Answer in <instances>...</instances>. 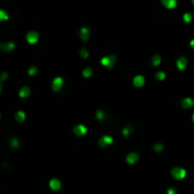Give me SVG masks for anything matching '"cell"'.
<instances>
[{"mask_svg":"<svg viewBox=\"0 0 194 194\" xmlns=\"http://www.w3.org/2000/svg\"><path fill=\"white\" fill-rule=\"evenodd\" d=\"M192 3H194V0H192Z\"/></svg>","mask_w":194,"mask_h":194,"instance_id":"cell-32","label":"cell"},{"mask_svg":"<svg viewBox=\"0 0 194 194\" xmlns=\"http://www.w3.org/2000/svg\"><path fill=\"white\" fill-rule=\"evenodd\" d=\"M190 45H191L192 48H193V49H194V40H192V41H191V42H190Z\"/></svg>","mask_w":194,"mask_h":194,"instance_id":"cell-30","label":"cell"},{"mask_svg":"<svg viewBox=\"0 0 194 194\" xmlns=\"http://www.w3.org/2000/svg\"><path fill=\"white\" fill-rule=\"evenodd\" d=\"M7 76H8L7 73H3V74H1V81H5V80L7 78Z\"/></svg>","mask_w":194,"mask_h":194,"instance_id":"cell-28","label":"cell"},{"mask_svg":"<svg viewBox=\"0 0 194 194\" xmlns=\"http://www.w3.org/2000/svg\"><path fill=\"white\" fill-rule=\"evenodd\" d=\"M25 113L24 111H18L17 113H16V116H15V118H16V120L17 122H19V123H23L25 120Z\"/></svg>","mask_w":194,"mask_h":194,"instance_id":"cell-16","label":"cell"},{"mask_svg":"<svg viewBox=\"0 0 194 194\" xmlns=\"http://www.w3.org/2000/svg\"><path fill=\"white\" fill-rule=\"evenodd\" d=\"M10 144H12V148L13 149H17L18 146H19V141L17 140V139H12L10 140Z\"/></svg>","mask_w":194,"mask_h":194,"instance_id":"cell-20","label":"cell"},{"mask_svg":"<svg viewBox=\"0 0 194 194\" xmlns=\"http://www.w3.org/2000/svg\"><path fill=\"white\" fill-rule=\"evenodd\" d=\"M171 175L175 179H183L185 178L186 176V170L184 168L181 167H175L173 170H171Z\"/></svg>","mask_w":194,"mask_h":194,"instance_id":"cell-2","label":"cell"},{"mask_svg":"<svg viewBox=\"0 0 194 194\" xmlns=\"http://www.w3.org/2000/svg\"><path fill=\"white\" fill-rule=\"evenodd\" d=\"M131 132H132V127H125L124 131H123V134H124V136H127V135L131 134Z\"/></svg>","mask_w":194,"mask_h":194,"instance_id":"cell-27","label":"cell"},{"mask_svg":"<svg viewBox=\"0 0 194 194\" xmlns=\"http://www.w3.org/2000/svg\"><path fill=\"white\" fill-rule=\"evenodd\" d=\"M168 194H175V190L174 188H169L168 190Z\"/></svg>","mask_w":194,"mask_h":194,"instance_id":"cell-29","label":"cell"},{"mask_svg":"<svg viewBox=\"0 0 194 194\" xmlns=\"http://www.w3.org/2000/svg\"><path fill=\"white\" fill-rule=\"evenodd\" d=\"M183 18H184V22H185V23H190V22H192V19H193V16H192L191 13H186V14H184Z\"/></svg>","mask_w":194,"mask_h":194,"instance_id":"cell-19","label":"cell"},{"mask_svg":"<svg viewBox=\"0 0 194 194\" xmlns=\"http://www.w3.org/2000/svg\"><path fill=\"white\" fill-rule=\"evenodd\" d=\"M111 143H113V138H111V136H108V135L102 136V138L99 140V145L101 146V148H107V146L110 145Z\"/></svg>","mask_w":194,"mask_h":194,"instance_id":"cell-5","label":"cell"},{"mask_svg":"<svg viewBox=\"0 0 194 194\" xmlns=\"http://www.w3.org/2000/svg\"><path fill=\"white\" fill-rule=\"evenodd\" d=\"M155 77L158 78V80H160V81H162V80H165V77H166V74H165L164 72H158L155 74Z\"/></svg>","mask_w":194,"mask_h":194,"instance_id":"cell-24","label":"cell"},{"mask_svg":"<svg viewBox=\"0 0 194 194\" xmlns=\"http://www.w3.org/2000/svg\"><path fill=\"white\" fill-rule=\"evenodd\" d=\"M162 5L168 9H173L176 7L177 5V0H161Z\"/></svg>","mask_w":194,"mask_h":194,"instance_id":"cell-12","label":"cell"},{"mask_svg":"<svg viewBox=\"0 0 194 194\" xmlns=\"http://www.w3.org/2000/svg\"><path fill=\"white\" fill-rule=\"evenodd\" d=\"M153 149H155V151H157V152H160V151H162V149H164V145L160 143L155 144V145H153Z\"/></svg>","mask_w":194,"mask_h":194,"instance_id":"cell-25","label":"cell"},{"mask_svg":"<svg viewBox=\"0 0 194 194\" xmlns=\"http://www.w3.org/2000/svg\"><path fill=\"white\" fill-rule=\"evenodd\" d=\"M80 36L83 41H87L90 38V31L87 27H82L81 31H80Z\"/></svg>","mask_w":194,"mask_h":194,"instance_id":"cell-13","label":"cell"},{"mask_svg":"<svg viewBox=\"0 0 194 194\" xmlns=\"http://www.w3.org/2000/svg\"><path fill=\"white\" fill-rule=\"evenodd\" d=\"M63 85H64V81L61 77H56L54 81H52V90L56 91V92L60 91L61 87H63Z\"/></svg>","mask_w":194,"mask_h":194,"instance_id":"cell-4","label":"cell"},{"mask_svg":"<svg viewBox=\"0 0 194 194\" xmlns=\"http://www.w3.org/2000/svg\"><path fill=\"white\" fill-rule=\"evenodd\" d=\"M193 122H194V115H193Z\"/></svg>","mask_w":194,"mask_h":194,"instance_id":"cell-31","label":"cell"},{"mask_svg":"<svg viewBox=\"0 0 194 194\" xmlns=\"http://www.w3.org/2000/svg\"><path fill=\"white\" fill-rule=\"evenodd\" d=\"M176 65L179 71H184L186 68V66H187V59H186L185 57H179L176 61Z\"/></svg>","mask_w":194,"mask_h":194,"instance_id":"cell-8","label":"cell"},{"mask_svg":"<svg viewBox=\"0 0 194 194\" xmlns=\"http://www.w3.org/2000/svg\"><path fill=\"white\" fill-rule=\"evenodd\" d=\"M100 63L105 66V67H107V68H113V65L116 64V56H113H113L103 57V58L100 60Z\"/></svg>","mask_w":194,"mask_h":194,"instance_id":"cell-1","label":"cell"},{"mask_svg":"<svg viewBox=\"0 0 194 194\" xmlns=\"http://www.w3.org/2000/svg\"><path fill=\"white\" fill-rule=\"evenodd\" d=\"M145 83V80L142 75H136L134 78H133V84H134V87H142Z\"/></svg>","mask_w":194,"mask_h":194,"instance_id":"cell-7","label":"cell"},{"mask_svg":"<svg viewBox=\"0 0 194 194\" xmlns=\"http://www.w3.org/2000/svg\"><path fill=\"white\" fill-rule=\"evenodd\" d=\"M160 63H161V58H160V56H159V55H155V56H153L152 65L153 66H159V65H160Z\"/></svg>","mask_w":194,"mask_h":194,"instance_id":"cell-17","label":"cell"},{"mask_svg":"<svg viewBox=\"0 0 194 194\" xmlns=\"http://www.w3.org/2000/svg\"><path fill=\"white\" fill-rule=\"evenodd\" d=\"M26 41L29 42L30 45H34V43H36V42L39 41V34H38V32H35V31H31V32L27 33Z\"/></svg>","mask_w":194,"mask_h":194,"instance_id":"cell-3","label":"cell"},{"mask_svg":"<svg viewBox=\"0 0 194 194\" xmlns=\"http://www.w3.org/2000/svg\"><path fill=\"white\" fill-rule=\"evenodd\" d=\"M36 72H38V68H36L35 66H32V67L29 69V74H30L31 76H33L34 74H36Z\"/></svg>","mask_w":194,"mask_h":194,"instance_id":"cell-26","label":"cell"},{"mask_svg":"<svg viewBox=\"0 0 194 194\" xmlns=\"http://www.w3.org/2000/svg\"><path fill=\"white\" fill-rule=\"evenodd\" d=\"M138 160H139V155L138 153H135V152L129 153V155H127V157H126V161L128 162V164H131V165L135 164Z\"/></svg>","mask_w":194,"mask_h":194,"instance_id":"cell-11","label":"cell"},{"mask_svg":"<svg viewBox=\"0 0 194 194\" xmlns=\"http://www.w3.org/2000/svg\"><path fill=\"white\" fill-rule=\"evenodd\" d=\"M49 185H50L51 190H54V191H58V190H60V187H61V182H60L59 179L52 178L50 181V183H49Z\"/></svg>","mask_w":194,"mask_h":194,"instance_id":"cell-9","label":"cell"},{"mask_svg":"<svg viewBox=\"0 0 194 194\" xmlns=\"http://www.w3.org/2000/svg\"><path fill=\"white\" fill-rule=\"evenodd\" d=\"M105 118V113L102 110H98L97 111V119L98 120H102Z\"/></svg>","mask_w":194,"mask_h":194,"instance_id":"cell-22","label":"cell"},{"mask_svg":"<svg viewBox=\"0 0 194 194\" xmlns=\"http://www.w3.org/2000/svg\"><path fill=\"white\" fill-rule=\"evenodd\" d=\"M0 48L3 51H6V52H9V51H13L15 49V43L14 42H7V43H3L0 45Z\"/></svg>","mask_w":194,"mask_h":194,"instance_id":"cell-10","label":"cell"},{"mask_svg":"<svg viewBox=\"0 0 194 194\" xmlns=\"http://www.w3.org/2000/svg\"><path fill=\"white\" fill-rule=\"evenodd\" d=\"M31 94V90L30 87H23L21 90H19V97L21 98H27V97Z\"/></svg>","mask_w":194,"mask_h":194,"instance_id":"cell-15","label":"cell"},{"mask_svg":"<svg viewBox=\"0 0 194 194\" xmlns=\"http://www.w3.org/2000/svg\"><path fill=\"white\" fill-rule=\"evenodd\" d=\"M194 105V100L191 98H185V99H183V101H182V107L184 108V109H188V108H191L193 107Z\"/></svg>","mask_w":194,"mask_h":194,"instance_id":"cell-14","label":"cell"},{"mask_svg":"<svg viewBox=\"0 0 194 194\" xmlns=\"http://www.w3.org/2000/svg\"><path fill=\"white\" fill-rule=\"evenodd\" d=\"M80 55H81L82 58H84V59H87V57H89V52H87V50L85 48H83L81 51H80Z\"/></svg>","mask_w":194,"mask_h":194,"instance_id":"cell-23","label":"cell"},{"mask_svg":"<svg viewBox=\"0 0 194 194\" xmlns=\"http://www.w3.org/2000/svg\"><path fill=\"white\" fill-rule=\"evenodd\" d=\"M92 73H93V71H92V68L91 67H87V68H85L83 71V76L85 78H89L91 75H92Z\"/></svg>","mask_w":194,"mask_h":194,"instance_id":"cell-18","label":"cell"},{"mask_svg":"<svg viewBox=\"0 0 194 194\" xmlns=\"http://www.w3.org/2000/svg\"><path fill=\"white\" fill-rule=\"evenodd\" d=\"M8 15L6 14V12H3V10H0V21H7L8 19Z\"/></svg>","mask_w":194,"mask_h":194,"instance_id":"cell-21","label":"cell"},{"mask_svg":"<svg viewBox=\"0 0 194 194\" xmlns=\"http://www.w3.org/2000/svg\"><path fill=\"white\" fill-rule=\"evenodd\" d=\"M73 132H74V134L77 135V136H83V135L87 134V129L84 125H77V126H75L74 127Z\"/></svg>","mask_w":194,"mask_h":194,"instance_id":"cell-6","label":"cell"}]
</instances>
